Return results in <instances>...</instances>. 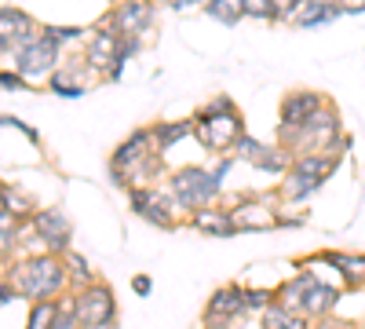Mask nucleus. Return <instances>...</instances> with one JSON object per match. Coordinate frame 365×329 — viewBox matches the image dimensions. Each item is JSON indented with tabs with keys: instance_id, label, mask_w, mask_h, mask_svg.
<instances>
[{
	"instance_id": "obj_8",
	"label": "nucleus",
	"mask_w": 365,
	"mask_h": 329,
	"mask_svg": "<svg viewBox=\"0 0 365 329\" xmlns=\"http://www.w3.org/2000/svg\"><path fill=\"white\" fill-rule=\"evenodd\" d=\"M128 205L132 213L146 223H154L161 231H175L179 227V216H175V198L172 194H161L158 187H132L128 191Z\"/></svg>"
},
{
	"instance_id": "obj_31",
	"label": "nucleus",
	"mask_w": 365,
	"mask_h": 329,
	"mask_svg": "<svg viewBox=\"0 0 365 329\" xmlns=\"http://www.w3.org/2000/svg\"><path fill=\"white\" fill-rule=\"evenodd\" d=\"M303 11V0H274V19H292Z\"/></svg>"
},
{
	"instance_id": "obj_5",
	"label": "nucleus",
	"mask_w": 365,
	"mask_h": 329,
	"mask_svg": "<svg viewBox=\"0 0 365 329\" xmlns=\"http://www.w3.org/2000/svg\"><path fill=\"white\" fill-rule=\"evenodd\" d=\"M340 158L336 154H303V158H292L289 172L282 176V187H278V198L289 201V205H299L307 201L325 179L336 172Z\"/></svg>"
},
{
	"instance_id": "obj_37",
	"label": "nucleus",
	"mask_w": 365,
	"mask_h": 329,
	"mask_svg": "<svg viewBox=\"0 0 365 329\" xmlns=\"http://www.w3.org/2000/svg\"><path fill=\"white\" fill-rule=\"evenodd\" d=\"M336 11L340 15H361L365 11V0H336Z\"/></svg>"
},
{
	"instance_id": "obj_32",
	"label": "nucleus",
	"mask_w": 365,
	"mask_h": 329,
	"mask_svg": "<svg viewBox=\"0 0 365 329\" xmlns=\"http://www.w3.org/2000/svg\"><path fill=\"white\" fill-rule=\"evenodd\" d=\"M0 128H19L29 143H41V136H37V128H29V125H22V121H15V117H0Z\"/></svg>"
},
{
	"instance_id": "obj_20",
	"label": "nucleus",
	"mask_w": 365,
	"mask_h": 329,
	"mask_svg": "<svg viewBox=\"0 0 365 329\" xmlns=\"http://www.w3.org/2000/svg\"><path fill=\"white\" fill-rule=\"evenodd\" d=\"M259 329H311V318H303L299 311H289L274 300L263 315H259Z\"/></svg>"
},
{
	"instance_id": "obj_6",
	"label": "nucleus",
	"mask_w": 365,
	"mask_h": 329,
	"mask_svg": "<svg viewBox=\"0 0 365 329\" xmlns=\"http://www.w3.org/2000/svg\"><path fill=\"white\" fill-rule=\"evenodd\" d=\"M70 311L77 315L84 329H106V325H117V296L106 282H91L73 293Z\"/></svg>"
},
{
	"instance_id": "obj_14",
	"label": "nucleus",
	"mask_w": 365,
	"mask_h": 329,
	"mask_svg": "<svg viewBox=\"0 0 365 329\" xmlns=\"http://www.w3.org/2000/svg\"><path fill=\"white\" fill-rule=\"evenodd\" d=\"M34 227L44 242V253H55V256H66L70 253V238H73V223L63 208H37L34 216Z\"/></svg>"
},
{
	"instance_id": "obj_4",
	"label": "nucleus",
	"mask_w": 365,
	"mask_h": 329,
	"mask_svg": "<svg viewBox=\"0 0 365 329\" xmlns=\"http://www.w3.org/2000/svg\"><path fill=\"white\" fill-rule=\"evenodd\" d=\"M296 271H299L296 278L278 285V304L289 308V311H299L303 318H311V322L329 318L332 311H336V304H340V289L314 278V271L303 267L299 260H296Z\"/></svg>"
},
{
	"instance_id": "obj_22",
	"label": "nucleus",
	"mask_w": 365,
	"mask_h": 329,
	"mask_svg": "<svg viewBox=\"0 0 365 329\" xmlns=\"http://www.w3.org/2000/svg\"><path fill=\"white\" fill-rule=\"evenodd\" d=\"M63 263H66V278H70V285H73V289H84V285L96 282V271L88 267V260H84L81 253H66V256H63Z\"/></svg>"
},
{
	"instance_id": "obj_38",
	"label": "nucleus",
	"mask_w": 365,
	"mask_h": 329,
	"mask_svg": "<svg viewBox=\"0 0 365 329\" xmlns=\"http://www.w3.org/2000/svg\"><path fill=\"white\" fill-rule=\"evenodd\" d=\"M132 289H135V296H150V289H154V278H150V275H135V278H132Z\"/></svg>"
},
{
	"instance_id": "obj_3",
	"label": "nucleus",
	"mask_w": 365,
	"mask_h": 329,
	"mask_svg": "<svg viewBox=\"0 0 365 329\" xmlns=\"http://www.w3.org/2000/svg\"><path fill=\"white\" fill-rule=\"evenodd\" d=\"M190 125H194V136H197V143L205 146V151L223 154V158H230L237 139L245 136V125H241V113H237L230 96H216L208 106H201L190 117Z\"/></svg>"
},
{
	"instance_id": "obj_26",
	"label": "nucleus",
	"mask_w": 365,
	"mask_h": 329,
	"mask_svg": "<svg viewBox=\"0 0 365 329\" xmlns=\"http://www.w3.org/2000/svg\"><path fill=\"white\" fill-rule=\"evenodd\" d=\"M205 11L212 19H220L223 26H237L241 19H245V15H241V0H208Z\"/></svg>"
},
{
	"instance_id": "obj_24",
	"label": "nucleus",
	"mask_w": 365,
	"mask_h": 329,
	"mask_svg": "<svg viewBox=\"0 0 365 329\" xmlns=\"http://www.w3.org/2000/svg\"><path fill=\"white\" fill-rule=\"evenodd\" d=\"M336 15H340L336 4H303V11L296 15V26L314 29V26H322V22H329V19H336Z\"/></svg>"
},
{
	"instance_id": "obj_40",
	"label": "nucleus",
	"mask_w": 365,
	"mask_h": 329,
	"mask_svg": "<svg viewBox=\"0 0 365 329\" xmlns=\"http://www.w3.org/2000/svg\"><path fill=\"white\" fill-rule=\"evenodd\" d=\"M274 227H303V216H285L278 208V223H274Z\"/></svg>"
},
{
	"instance_id": "obj_1",
	"label": "nucleus",
	"mask_w": 365,
	"mask_h": 329,
	"mask_svg": "<svg viewBox=\"0 0 365 329\" xmlns=\"http://www.w3.org/2000/svg\"><path fill=\"white\" fill-rule=\"evenodd\" d=\"M8 282L15 285L19 296H26V300H34V304L37 300H55L58 293L70 289L66 263H63V256H55V253H37V256L11 260Z\"/></svg>"
},
{
	"instance_id": "obj_23",
	"label": "nucleus",
	"mask_w": 365,
	"mask_h": 329,
	"mask_svg": "<svg viewBox=\"0 0 365 329\" xmlns=\"http://www.w3.org/2000/svg\"><path fill=\"white\" fill-rule=\"evenodd\" d=\"M58 311H63V304L58 300H37L34 308H29V318H26V329H51Z\"/></svg>"
},
{
	"instance_id": "obj_35",
	"label": "nucleus",
	"mask_w": 365,
	"mask_h": 329,
	"mask_svg": "<svg viewBox=\"0 0 365 329\" xmlns=\"http://www.w3.org/2000/svg\"><path fill=\"white\" fill-rule=\"evenodd\" d=\"M311 329H358L354 322H347V318H318V322H311Z\"/></svg>"
},
{
	"instance_id": "obj_13",
	"label": "nucleus",
	"mask_w": 365,
	"mask_h": 329,
	"mask_svg": "<svg viewBox=\"0 0 365 329\" xmlns=\"http://www.w3.org/2000/svg\"><path fill=\"white\" fill-rule=\"evenodd\" d=\"M11 55H15V66H19L22 77H44V74H51V70L58 66V55H63V48H58L51 37L37 34L34 41H26V44L15 48Z\"/></svg>"
},
{
	"instance_id": "obj_34",
	"label": "nucleus",
	"mask_w": 365,
	"mask_h": 329,
	"mask_svg": "<svg viewBox=\"0 0 365 329\" xmlns=\"http://www.w3.org/2000/svg\"><path fill=\"white\" fill-rule=\"evenodd\" d=\"M51 329H84V325L77 322V315H73V311H70V304H66L63 311H58V318H55V325H51Z\"/></svg>"
},
{
	"instance_id": "obj_15",
	"label": "nucleus",
	"mask_w": 365,
	"mask_h": 329,
	"mask_svg": "<svg viewBox=\"0 0 365 329\" xmlns=\"http://www.w3.org/2000/svg\"><path fill=\"white\" fill-rule=\"evenodd\" d=\"M329 99L322 92H311V88H296L282 99V110H278V128L282 132H292V128H303L311 117L325 106Z\"/></svg>"
},
{
	"instance_id": "obj_36",
	"label": "nucleus",
	"mask_w": 365,
	"mask_h": 329,
	"mask_svg": "<svg viewBox=\"0 0 365 329\" xmlns=\"http://www.w3.org/2000/svg\"><path fill=\"white\" fill-rule=\"evenodd\" d=\"M165 8H172V11H197V8H205L208 0H161Z\"/></svg>"
},
{
	"instance_id": "obj_19",
	"label": "nucleus",
	"mask_w": 365,
	"mask_h": 329,
	"mask_svg": "<svg viewBox=\"0 0 365 329\" xmlns=\"http://www.w3.org/2000/svg\"><path fill=\"white\" fill-rule=\"evenodd\" d=\"M0 208H4V213H11L15 220H29V216H37V201L29 198L26 191L11 187V183H0Z\"/></svg>"
},
{
	"instance_id": "obj_9",
	"label": "nucleus",
	"mask_w": 365,
	"mask_h": 329,
	"mask_svg": "<svg viewBox=\"0 0 365 329\" xmlns=\"http://www.w3.org/2000/svg\"><path fill=\"white\" fill-rule=\"evenodd\" d=\"M278 194H263V198H227L223 205L230 208L234 227L241 231H270L278 223V208H274Z\"/></svg>"
},
{
	"instance_id": "obj_27",
	"label": "nucleus",
	"mask_w": 365,
	"mask_h": 329,
	"mask_svg": "<svg viewBox=\"0 0 365 329\" xmlns=\"http://www.w3.org/2000/svg\"><path fill=\"white\" fill-rule=\"evenodd\" d=\"M274 300H278V289H245V315H263Z\"/></svg>"
},
{
	"instance_id": "obj_11",
	"label": "nucleus",
	"mask_w": 365,
	"mask_h": 329,
	"mask_svg": "<svg viewBox=\"0 0 365 329\" xmlns=\"http://www.w3.org/2000/svg\"><path fill=\"white\" fill-rule=\"evenodd\" d=\"M150 26H154V4L150 0H120L106 15V22H99V29H110L117 37H135V41Z\"/></svg>"
},
{
	"instance_id": "obj_10",
	"label": "nucleus",
	"mask_w": 365,
	"mask_h": 329,
	"mask_svg": "<svg viewBox=\"0 0 365 329\" xmlns=\"http://www.w3.org/2000/svg\"><path fill=\"white\" fill-rule=\"evenodd\" d=\"M230 158L249 161L252 168H259V172H267V176H285L289 165H292V154L285 151V146H278V143H259V139H252V136H241Z\"/></svg>"
},
{
	"instance_id": "obj_30",
	"label": "nucleus",
	"mask_w": 365,
	"mask_h": 329,
	"mask_svg": "<svg viewBox=\"0 0 365 329\" xmlns=\"http://www.w3.org/2000/svg\"><path fill=\"white\" fill-rule=\"evenodd\" d=\"M51 92L63 96V99H81V96H84V84L66 81V77H51Z\"/></svg>"
},
{
	"instance_id": "obj_25",
	"label": "nucleus",
	"mask_w": 365,
	"mask_h": 329,
	"mask_svg": "<svg viewBox=\"0 0 365 329\" xmlns=\"http://www.w3.org/2000/svg\"><path fill=\"white\" fill-rule=\"evenodd\" d=\"M19 223H22V220H15L11 213H4V208H0V260H8V256L15 253V242H19Z\"/></svg>"
},
{
	"instance_id": "obj_39",
	"label": "nucleus",
	"mask_w": 365,
	"mask_h": 329,
	"mask_svg": "<svg viewBox=\"0 0 365 329\" xmlns=\"http://www.w3.org/2000/svg\"><path fill=\"white\" fill-rule=\"evenodd\" d=\"M15 296H19V293H15V285H11L8 278H0V308H4L8 300H15Z\"/></svg>"
},
{
	"instance_id": "obj_41",
	"label": "nucleus",
	"mask_w": 365,
	"mask_h": 329,
	"mask_svg": "<svg viewBox=\"0 0 365 329\" xmlns=\"http://www.w3.org/2000/svg\"><path fill=\"white\" fill-rule=\"evenodd\" d=\"M106 329H117V325H106Z\"/></svg>"
},
{
	"instance_id": "obj_29",
	"label": "nucleus",
	"mask_w": 365,
	"mask_h": 329,
	"mask_svg": "<svg viewBox=\"0 0 365 329\" xmlns=\"http://www.w3.org/2000/svg\"><path fill=\"white\" fill-rule=\"evenodd\" d=\"M241 15H249V19H274V0H241Z\"/></svg>"
},
{
	"instance_id": "obj_33",
	"label": "nucleus",
	"mask_w": 365,
	"mask_h": 329,
	"mask_svg": "<svg viewBox=\"0 0 365 329\" xmlns=\"http://www.w3.org/2000/svg\"><path fill=\"white\" fill-rule=\"evenodd\" d=\"M0 88H4V92H22V88H29V84H26L22 74H4L0 70Z\"/></svg>"
},
{
	"instance_id": "obj_21",
	"label": "nucleus",
	"mask_w": 365,
	"mask_h": 329,
	"mask_svg": "<svg viewBox=\"0 0 365 329\" xmlns=\"http://www.w3.org/2000/svg\"><path fill=\"white\" fill-rule=\"evenodd\" d=\"M187 136H194V125L190 121H161V125H154V146H158V154L172 151V146L182 143Z\"/></svg>"
},
{
	"instance_id": "obj_16",
	"label": "nucleus",
	"mask_w": 365,
	"mask_h": 329,
	"mask_svg": "<svg viewBox=\"0 0 365 329\" xmlns=\"http://www.w3.org/2000/svg\"><path fill=\"white\" fill-rule=\"evenodd\" d=\"M37 34H41V29H37V22L29 19L26 11H15V8H0V48L15 51V48H22L26 41H34Z\"/></svg>"
},
{
	"instance_id": "obj_2",
	"label": "nucleus",
	"mask_w": 365,
	"mask_h": 329,
	"mask_svg": "<svg viewBox=\"0 0 365 329\" xmlns=\"http://www.w3.org/2000/svg\"><path fill=\"white\" fill-rule=\"evenodd\" d=\"M234 165V158H223L216 168H205V165H182L168 176V194L175 198V205L182 213H197V208L208 205H220V191L227 183V168Z\"/></svg>"
},
{
	"instance_id": "obj_28",
	"label": "nucleus",
	"mask_w": 365,
	"mask_h": 329,
	"mask_svg": "<svg viewBox=\"0 0 365 329\" xmlns=\"http://www.w3.org/2000/svg\"><path fill=\"white\" fill-rule=\"evenodd\" d=\"M41 34H44V37H51L58 48H63L66 41H77V37H84V29H81V26H44Z\"/></svg>"
},
{
	"instance_id": "obj_18",
	"label": "nucleus",
	"mask_w": 365,
	"mask_h": 329,
	"mask_svg": "<svg viewBox=\"0 0 365 329\" xmlns=\"http://www.w3.org/2000/svg\"><path fill=\"white\" fill-rule=\"evenodd\" d=\"M318 260H325L344 278L347 289H365V256L361 253H322Z\"/></svg>"
},
{
	"instance_id": "obj_12",
	"label": "nucleus",
	"mask_w": 365,
	"mask_h": 329,
	"mask_svg": "<svg viewBox=\"0 0 365 329\" xmlns=\"http://www.w3.org/2000/svg\"><path fill=\"white\" fill-rule=\"evenodd\" d=\"M241 315H245V285H220L205 304V329H230Z\"/></svg>"
},
{
	"instance_id": "obj_17",
	"label": "nucleus",
	"mask_w": 365,
	"mask_h": 329,
	"mask_svg": "<svg viewBox=\"0 0 365 329\" xmlns=\"http://www.w3.org/2000/svg\"><path fill=\"white\" fill-rule=\"evenodd\" d=\"M187 223L208 238H234L237 227H234V216L227 205H208V208H197V213L187 216Z\"/></svg>"
},
{
	"instance_id": "obj_7",
	"label": "nucleus",
	"mask_w": 365,
	"mask_h": 329,
	"mask_svg": "<svg viewBox=\"0 0 365 329\" xmlns=\"http://www.w3.org/2000/svg\"><path fill=\"white\" fill-rule=\"evenodd\" d=\"M150 154H158V146H154V128H135L125 143L113 151L110 158V179L117 187H132V172L139 168V161H146Z\"/></svg>"
}]
</instances>
